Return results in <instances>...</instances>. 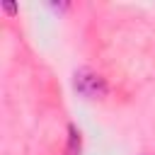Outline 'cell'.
<instances>
[{
  "mask_svg": "<svg viewBox=\"0 0 155 155\" xmlns=\"http://www.w3.org/2000/svg\"><path fill=\"white\" fill-rule=\"evenodd\" d=\"M73 87H75V92H78L80 97H85V99H102V97H107V92H109L107 80H104L99 73H94L92 68H78L75 75H73Z\"/></svg>",
  "mask_w": 155,
  "mask_h": 155,
  "instance_id": "cell-1",
  "label": "cell"
},
{
  "mask_svg": "<svg viewBox=\"0 0 155 155\" xmlns=\"http://www.w3.org/2000/svg\"><path fill=\"white\" fill-rule=\"evenodd\" d=\"M68 155H78L80 153V131L70 124L68 126V148H65Z\"/></svg>",
  "mask_w": 155,
  "mask_h": 155,
  "instance_id": "cell-2",
  "label": "cell"
},
{
  "mask_svg": "<svg viewBox=\"0 0 155 155\" xmlns=\"http://www.w3.org/2000/svg\"><path fill=\"white\" fill-rule=\"evenodd\" d=\"M2 7H5V12H10V15H12V12H15V10H17V7H15V5H12V2H2Z\"/></svg>",
  "mask_w": 155,
  "mask_h": 155,
  "instance_id": "cell-3",
  "label": "cell"
}]
</instances>
